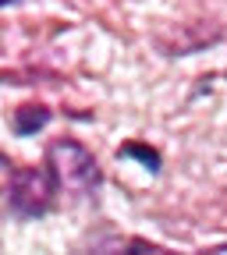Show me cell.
Instances as JSON below:
<instances>
[{
  "instance_id": "6da1fadb",
  "label": "cell",
  "mask_w": 227,
  "mask_h": 255,
  "mask_svg": "<svg viewBox=\"0 0 227 255\" xmlns=\"http://www.w3.org/2000/svg\"><path fill=\"white\" fill-rule=\"evenodd\" d=\"M60 195V181L53 174L50 163H36V167H11L7 177V206L25 216V220H39L57 206Z\"/></svg>"
},
{
  "instance_id": "7a4b0ae2",
  "label": "cell",
  "mask_w": 227,
  "mask_h": 255,
  "mask_svg": "<svg viewBox=\"0 0 227 255\" xmlns=\"http://www.w3.org/2000/svg\"><path fill=\"white\" fill-rule=\"evenodd\" d=\"M46 163L53 167L60 188H68L71 195H96L103 184V170L96 163V156L75 142V138H57L46 149Z\"/></svg>"
},
{
  "instance_id": "3957f363",
  "label": "cell",
  "mask_w": 227,
  "mask_h": 255,
  "mask_svg": "<svg viewBox=\"0 0 227 255\" xmlns=\"http://www.w3.org/2000/svg\"><path fill=\"white\" fill-rule=\"evenodd\" d=\"M50 117L53 114L43 103H21L11 110V128H14V135H36L50 124Z\"/></svg>"
},
{
  "instance_id": "277c9868",
  "label": "cell",
  "mask_w": 227,
  "mask_h": 255,
  "mask_svg": "<svg viewBox=\"0 0 227 255\" xmlns=\"http://www.w3.org/2000/svg\"><path fill=\"white\" fill-rule=\"evenodd\" d=\"M121 156H132V159H139V163H146L153 174L164 167V159H160V152L153 149V145H146V142H124L121 145Z\"/></svg>"
},
{
  "instance_id": "5b68a950",
  "label": "cell",
  "mask_w": 227,
  "mask_h": 255,
  "mask_svg": "<svg viewBox=\"0 0 227 255\" xmlns=\"http://www.w3.org/2000/svg\"><path fill=\"white\" fill-rule=\"evenodd\" d=\"M7 4H18V0H0V7H7Z\"/></svg>"
}]
</instances>
